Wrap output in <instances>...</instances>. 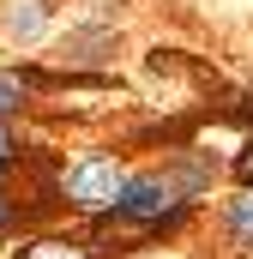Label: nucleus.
I'll list each match as a JSON object with an SVG mask.
<instances>
[{"label":"nucleus","mask_w":253,"mask_h":259,"mask_svg":"<svg viewBox=\"0 0 253 259\" xmlns=\"http://www.w3.org/2000/svg\"><path fill=\"white\" fill-rule=\"evenodd\" d=\"M18 109H24V78H18V72H0V127H6Z\"/></svg>","instance_id":"423d86ee"},{"label":"nucleus","mask_w":253,"mask_h":259,"mask_svg":"<svg viewBox=\"0 0 253 259\" xmlns=\"http://www.w3.org/2000/svg\"><path fill=\"white\" fill-rule=\"evenodd\" d=\"M199 181H205V169L187 175V181H175V175H126L121 199H115V217H126V223H157V217L181 211V199H187Z\"/></svg>","instance_id":"f257e3e1"},{"label":"nucleus","mask_w":253,"mask_h":259,"mask_svg":"<svg viewBox=\"0 0 253 259\" xmlns=\"http://www.w3.org/2000/svg\"><path fill=\"white\" fill-rule=\"evenodd\" d=\"M223 223H229L235 241H253V187H241V193L223 199Z\"/></svg>","instance_id":"20e7f679"},{"label":"nucleus","mask_w":253,"mask_h":259,"mask_svg":"<svg viewBox=\"0 0 253 259\" xmlns=\"http://www.w3.org/2000/svg\"><path fill=\"white\" fill-rule=\"evenodd\" d=\"M49 30V0H6V36L12 42H30Z\"/></svg>","instance_id":"7ed1b4c3"},{"label":"nucleus","mask_w":253,"mask_h":259,"mask_svg":"<svg viewBox=\"0 0 253 259\" xmlns=\"http://www.w3.org/2000/svg\"><path fill=\"white\" fill-rule=\"evenodd\" d=\"M126 187V169L115 163V157H72V163H61V193L72 199V205H91V211H115V199H121Z\"/></svg>","instance_id":"f03ea898"},{"label":"nucleus","mask_w":253,"mask_h":259,"mask_svg":"<svg viewBox=\"0 0 253 259\" xmlns=\"http://www.w3.org/2000/svg\"><path fill=\"white\" fill-rule=\"evenodd\" d=\"M18 259H91V247H78V241H30V247H18Z\"/></svg>","instance_id":"39448f33"},{"label":"nucleus","mask_w":253,"mask_h":259,"mask_svg":"<svg viewBox=\"0 0 253 259\" xmlns=\"http://www.w3.org/2000/svg\"><path fill=\"white\" fill-rule=\"evenodd\" d=\"M6 157H12V139H6V127H0V169H6Z\"/></svg>","instance_id":"1a4fd4ad"},{"label":"nucleus","mask_w":253,"mask_h":259,"mask_svg":"<svg viewBox=\"0 0 253 259\" xmlns=\"http://www.w3.org/2000/svg\"><path fill=\"white\" fill-rule=\"evenodd\" d=\"M12 223H18V211H12V205H6V199H0V235H6V229H12Z\"/></svg>","instance_id":"6e6552de"},{"label":"nucleus","mask_w":253,"mask_h":259,"mask_svg":"<svg viewBox=\"0 0 253 259\" xmlns=\"http://www.w3.org/2000/svg\"><path fill=\"white\" fill-rule=\"evenodd\" d=\"M235 175H241V187H253V139H247V151L235 157Z\"/></svg>","instance_id":"0eeeda50"}]
</instances>
